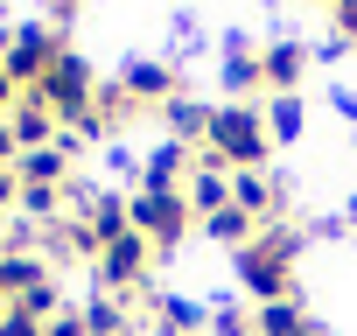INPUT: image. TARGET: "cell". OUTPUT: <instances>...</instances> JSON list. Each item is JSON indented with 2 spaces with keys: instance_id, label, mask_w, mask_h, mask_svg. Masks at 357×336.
<instances>
[{
  "instance_id": "13",
  "label": "cell",
  "mask_w": 357,
  "mask_h": 336,
  "mask_svg": "<svg viewBox=\"0 0 357 336\" xmlns=\"http://www.w3.org/2000/svg\"><path fill=\"white\" fill-rule=\"evenodd\" d=\"M252 336H322V329H315V315L287 294V301H259V308H252Z\"/></svg>"
},
{
  "instance_id": "33",
  "label": "cell",
  "mask_w": 357,
  "mask_h": 336,
  "mask_svg": "<svg viewBox=\"0 0 357 336\" xmlns=\"http://www.w3.org/2000/svg\"><path fill=\"white\" fill-rule=\"evenodd\" d=\"M322 336H329V329H322Z\"/></svg>"
},
{
  "instance_id": "18",
  "label": "cell",
  "mask_w": 357,
  "mask_h": 336,
  "mask_svg": "<svg viewBox=\"0 0 357 336\" xmlns=\"http://www.w3.org/2000/svg\"><path fill=\"white\" fill-rule=\"evenodd\" d=\"M8 126H15V140H22V147H50V140H63V126H56L36 98H22V105L8 112Z\"/></svg>"
},
{
  "instance_id": "10",
  "label": "cell",
  "mask_w": 357,
  "mask_h": 336,
  "mask_svg": "<svg viewBox=\"0 0 357 336\" xmlns=\"http://www.w3.org/2000/svg\"><path fill=\"white\" fill-rule=\"evenodd\" d=\"M119 84H126V98H133V105H154V112H161L175 91H183V70H168V63H126V70H119Z\"/></svg>"
},
{
  "instance_id": "4",
  "label": "cell",
  "mask_w": 357,
  "mask_h": 336,
  "mask_svg": "<svg viewBox=\"0 0 357 336\" xmlns=\"http://www.w3.org/2000/svg\"><path fill=\"white\" fill-rule=\"evenodd\" d=\"M70 43H63V29H50V22H29V29H15L8 43H0V63H8V77L22 84V98L43 84V70L63 56Z\"/></svg>"
},
{
  "instance_id": "16",
  "label": "cell",
  "mask_w": 357,
  "mask_h": 336,
  "mask_svg": "<svg viewBox=\"0 0 357 336\" xmlns=\"http://www.w3.org/2000/svg\"><path fill=\"white\" fill-rule=\"evenodd\" d=\"M84 224H91V238H98V245L126 238V231H133V217H126V197H84Z\"/></svg>"
},
{
  "instance_id": "32",
  "label": "cell",
  "mask_w": 357,
  "mask_h": 336,
  "mask_svg": "<svg viewBox=\"0 0 357 336\" xmlns=\"http://www.w3.org/2000/svg\"><path fill=\"white\" fill-rule=\"evenodd\" d=\"M0 8H8V0H0Z\"/></svg>"
},
{
  "instance_id": "31",
  "label": "cell",
  "mask_w": 357,
  "mask_h": 336,
  "mask_svg": "<svg viewBox=\"0 0 357 336\" xmlns=\"http://www.w3.org/2000/svg\"><path fill=\"white\" fill-rule=\"evenodd\" d=\"M315 8H336V0H315Z\"/></svg>"
},
{
  "instance_id": "25",
  "label": "cell",
  "mask_w": 357,
  "mask_h": 336,
  "mask_svg": "<svg viewBox=\"0 0 357 336\" xmlns=\"http://www.w3.org/2000/svg\"><path fill=\"white\" fill-rule=\"evenodd\" d=\"M43 336H91V329H84V315H56V322H43Z\"/></svg>"
},
{
  "instance_id": "11",
  "label": "cell",
  "mask_w": 357,
  "mask_h": 336,
  "mask_svg": "<svg viewBox=\"0 0 357 336\" xmlns=\"http://www.w3.org/2000/svg\"><path fill=\"white\" fill-rule=\"evenodd\" d=\"M36 287H50V266L36 252H15V245H0V301H29Z\"/></svg>"
},
{
  "instance_id": "22",
  "label": "cell",
  "mask_w": 357,
  "mask_h": 336,
  "mask_svg": "<svg viewBox=\"0 0 357 336\" xmlns=\"http://www.w3.org/2000/svg\"><path fill=\"white\" fill-rule=\"evenodd\" d=\"M0 336H43V322H36L29 308H15V301H8V308H0Z\"/></svg>"
},
{
  "instance_id": "24",
  "label": "cell",
  "mask_w": 357,
  "mask_h": 336,
  "mask_svg": "<svg viewBox=\"0 0 357 336\" xmlns=\"http://www.w3.org/2000/svg\"><path fill=\"white\" fill-rule=\"evenodd\" d=\"M329 15H336V43H357V0H336Z\"/></svg>"
},
{
  "instance_id": "6",
  "label": "cell",
  "mask_w": 357,
  "mask_h": 336,
  "mask_svg": "<svg viewBox=\"0 0 357 336\" xmlns=\"http://www.w3.org/2000/svg\"><path fill=\"white\" fill-rule=\"evenodd\" d=\"M161 252L140 238V231H126V238H112V245H98V280H105V294H133L140 280H147V266H154Z\"/></svg>"
},
{
  "instance_id": "19",
  "label": "cell",
  "mask_w": 357,
  "mask_h": 336,
  "mask_svg": "<svg viewBox=\"0 0 357 336\" xmlns=\"http://www.w3.org/2000/svg\"><path fill=\"white\" fill-rule=\"evenodd\" d=\"M204 322H211V315H204L197 301H183V294H161V301H154V329H161V336H197Z\"/></svg>"
},
{
  "instance_id": "21",
  "label": "cell",
  "mask_w": 357,
  "mask_h": 336,
  "mask_svg": "<svg viewBox=\"0 0 357 336\" xmlns=\"http://www.w3.org/2000/svg\"><path fill=\"white\" fill-rule=\"evenodd\" d=\"M259 112H266V133H273V147H280V140H301V98H294V91H287V98H266Z\"/></svg>"
},
{
  "instance_id": "8",
  "label": "cell",
  "mask_w": 357,
  "mask_h": 336,
  "mask_svg": "<svg viewBox=\"0 0 357 336\" xmlns=\"http://www.w3.org/2000/svg\"><path fill=\"white\" fill-rule=\"evenodd\" d=\"M301 70H308V49H301L294 36L259 43V77H266V98H287V91L301 84Z\"/></svg>"
},
{
  "instance_id": "15",
  "label": "cell",
  "mask_w": 357,
  "mask_h": 336,
  "mask_svg": "<svg viewBox=\"0 0 357 336\" xmlns=\"http://www.w3.org/2000/svg\"><path fill=\"white\" fill-rule=\"evenodd\" d=\"M211 112H218V105H204V98H183V91H175V98L161 105V119H168V140H190V147H197V140L211 133Z\"/></svg>"
},
{
  "instance_id": "3",
  "label": "cell",
  "mask_w": 357,
  "mask_h": 336,
  "mask_svg": "<svg viewBox=\"0 0 357 336\" xmlns=\"http://www.w3.org/2000/svg\"><path fill=\"white\" fill-rule=\"evenodd\" d=\"M126 217H133V231H140L154 252H175V245H183V231H190L183 190H154V183H140V190L126 197Z\"/></svg>"
},
{
  "instance_id": "14",
  "label": "cell",
  "mask_w": 357,
  "mask_h": 336,
  "mask_svg": "<svg viewBox=\"0 0 357 336\" xmlns=\"http://www.w3.org/2000/svg\"><path fill=\"white\" fill-rule=\"evenodd\" d=\"M225 91H231V105H252V91H266V77H259V49H245V43L225 49Z\"/></svg>"
},
{
  "instance_id": "17",
  "label": "cell",
  "mask_w": 357,
  "mask_h": 336,
  "mask_svg": "<svg viewBox=\"0 0 357 336\" xmlns=\"http://www.w3.org/2000/svg\"><path fill=\"white\" fill-rule=\"evenodd\" d=\"M77 315H84V329H91V336H133V315H126V294H91V301H84Z\"/></svg>"
},
{
  "instance_id": "12",
  "label": "cell",
  "mask_w": 357,
  "mask_h": 336,
  "mask_svg": "<svg viewBox=\"0 0 357 336\" xmlns=\"http://www.w3.org/2000/svg\"><path fill=\"white\" fill-rule=\"evenodd\" d=\"M190 168H197L190 140H161V147L140 161V183H154V190H183V183H190Z\"/></svg>"
},
{
  "instance_id": "29",
  "label": "cell",
  "mask_w": 357,
  "mask_h": 336,
  "mask_svg": "<svg viewBox=\"0 0 357 336\" xmlns=\"http://www.w3.org/2000/svg\"><path fill=\"white\" fill-rule=\"evenodd\" d=\"M77 8H84V0H50V15H63V22H70Z\"/></svg>"
},
{
  "instance_id": "23",
  "label": "cell",
  "mask_w": 357,
  "mask_h": 336,
  "mask_svg": "<svg viewBox=\"0 0 357 336\" xmlns=\"http://www.w3.org/2000/svg\"><path fill=\"white\" fill-rule=\"evenodd\" d=\"M211 336H252V315L245 308H218L211 315Z\"/></svg>"
},
{
  "instance_id": "5",
  "label": "cell",
  "mask_w": 357,
  "mask_h": 336,
  "mask_svg": "<svg viewBox=\"0 0 357 336\" xmlns=\"http://www.w3.org/2000/svg\"><path fill=\"white\" fill-rule=\"evenodd\" d=\"M231 273H238V287H245L252 301H287V294H294V259L266 252L259 238H252L245 252H231Z\"/></svg>"
},
{
  "instance_id": "20",
  "label": "cell",
  "mask_w": 357,
  "mask_h": 336,
  "mask_svg": "<svg viewBox=\"0 0 357 336\" xmlns=\"http://www.w3.org/2000/svg\"><path fill=\"white\" fill-rule=\"evenodd\" d=\"M204 231H211L218 245H231V252H245V245L259 238V217H245V211L231 204V211H218V217H204Z\"/></svg>"
},
{
  "instance_id": "2",
  "label": "cell",
  "mask_w": 357,
  "mask_h": 336,
  "mask_svg": "<svg viewBox=\"0 0 357 336\" xmlns=\"http://www.w3.org/2000/svg\"><path fill=\"white\" fill-rule=\"evenodd\" d=\"M29 98H36V105H43V112H50V119H56L63 133H91V105H98V77H91V70H84V63H77V56L63 49V56H56V63L43 70V84H36Z\"/></svg>"
},
{
  "instance_id": "30",
  "label": "cell",
  "mask_w": 357,
  "mask_h": 336,
  "mask_svg": "<svg viewBox=\"0 0 357 336\" xmlns=\"http://www.w3.org/2000/svg\"><path fill=\"white\" fill-rule=\"evenodd\" d=\"M343 224H357V197H350V211H343Z\"/></svg>"
},
{
  "instance_id": "9",
  "label": "cell",
  "mask_w": 357,
  "mask_h": 336,
  "mask_svg": "<svg viewBox=\"0 0 357 336\" xmlns=\"http://www.w3.org/2000/svg\"><path fill=\"white\" fill-rule=\"evenodd\" d=\"M70 154H77V140H50V147H22V161H15V176H22V190H63V168H70Z\"/></svg>"
},
{
  "instance_id": "26",
  "label": "cell",
  "mask_w": 357,
  "mask_h": 336,
  "mask_svg": "<svg viewBox=\"0 0 357 336\" xmlns=\"http://www.w3.org/2000/svg\"><path fill=\"white\" fill-rule=\"evenodd\" d=\"M15 197H22V176H15V161H0V211H8Z\"/></svg>"
},
{
  "instance_id": "28",
  "label": "cell",
  "mask_w": 357,
  "mask_h": 336,
  "mask_svg": "<svg viewBox=\"0 0 357 336\" xmlns=\"http://www.w3.org/2000/svg\"><path fill=\"white\" fill-rule=\"evenodd\" d=\"M336 112H343V119H357V91H336Z\"/></svg>"
},
{
  "instance_id": "1",
  "label": "cell",
  "mask_w": 357,
  "mask_h": 336,
  "mask_svg": "<svg viewBox=\"0 0 357 336\" xmlns=\"http://www.w3.org/2000/svg\"><path fill=\"white\" fill-rule=\"evenodd\" d=\"M204 154L225 161L231 176H252V168H266V154H273L266 112H259V105H218V112H211V133H204Z\"/></svg>"
},
{
  "instance_id": "27",
  "label": "cell",
  "mask_w": 357,
  "mask_h": 336,
  "mask_svg": "<svg viewBox=\"0 0 357 336\" xmlns=\"http://www.w3.org/2000/svg\"><path fill=\"white\" fill-rule=\"evenodd\" d=\"M0 161H22V140H15V126L0 119Z\"/></svg>"
},
{
  "instance_id": "7",
  "label": "cell",
  "mask_w": 357,
  "mask_h": 336,
  "mask_svg": "<svg viewBox=\"0 0 357 336\" xmlns=\"http://www.w3.org/2000/svg\"><path fill=\"white\" fill-rule=\"evenodd\" d=\"M183 204H190V217H218V211H231V168L204 154V161L190 168V183H183Z\"/></svg>"
}]
</instances>
